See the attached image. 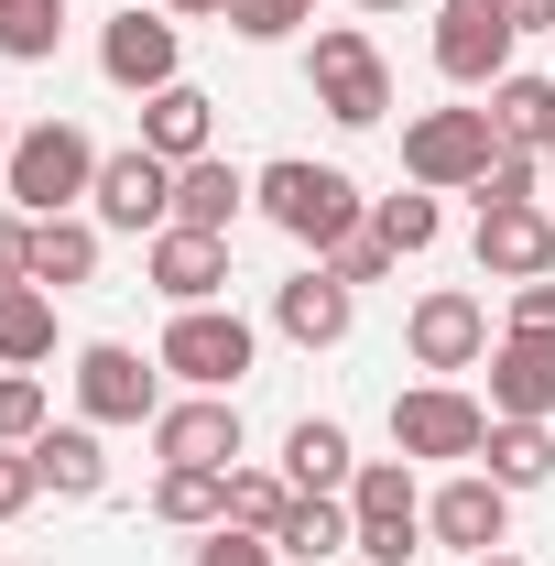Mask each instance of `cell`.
Returning a JSON list of instances; mask_svg holds the SVG:
<instances>
[{
	"label": "cell",
	"mask_w": 555,
	"mask_h": 566,
	"mask_svg": "<svg viewBox=\"0 0 555 566\" xmlns=\"http://www.w3.org/2000/svg\"><path fill=\"white\" fill-rule=\"evenodd\" d=\"M251 197H262V218H273L283 240H305L316 262L338 251L348 229H370V197L348 186L338 164H305V153H283V164H262V175H251Z\"/></svg>",
	"instance_id": "1"
},
{
	"label": "cell",
	"mask_w": 555,
	"mask_h": 566,
	"mask_svg": "<svg viewBox=\"0 0 555 566\" xmlns=\"http://www.w3.org/2000/svg\"><path fill=\"white\" fill-rule=\"evenodd\" d=\"M0 186H11V208H22V218H66L76 197L98 186V142L76 132V120H33V132L11 142Z\"/></svg>",
	"instance_id": "2"
},
{
	"label": "cell",
	"mask_w": 555,
	"mask_h": 566,
	"mask_svg": "<svg viewBox=\"0 0 555 566\" xmlns=\"http://www.w3.org/2000/svg\"><path fill=\"white\" fill-rule=\"evenodd\" d=\"M251 316L240 305H175V327H164V349L153 370H175L186 392H240V370H251Z\"/></svg>",
	"instance_id": "3"
},
{
	"label": "cell",
	"mask_w": 555,
	"mask_h": 566,
	"mask_svg": "<svg viewBox=\"0 0 555 566\" xmlns=\"http://www.w3.org/2000/svg\"><path fill=\"white\" fill-rule=\"evenodd\" d=\"M305 76H316V109H327L338 132H370V120L392 109V66H381V44H370L359 22H327L316 55H305Z\"/></svg>",
	"instance_id": "4"
},
{
	"label": "cell",
	"mask_w": 555,
	"mask_h": 566,
	"mask_svg": "<svg viewBox=\"0 0 555 566\" xmlns=\"http://www.w3.org/2000/svg\"><path fill=\"white\" fill-rule=\"evenodd\" d=\"M348 523H359L348 556H370V566H404V556H415V534H425L415 458H359V480H348Z\"/></svg>",
	"instance_id": "5"
},
{
	"label": "cell",
	"mask_w": 555,
	"mask_h": 566,
	"mask_svg": "<svg viewBox=\"0 0 555 566\" xmlns=\"http://www.w3.org/2000/svg\"><path fill=\"white\" fill-rule=\"evenodd\" d=\"M490 153H501L490 109H425V120H404V175H415L425 197H436V186H480Z\"/></svg>",
	"instance_id": "6"
},
{
	"label": "cell",
	"mask_w": 555,
	"mask_h": 566,
	"mask_svg": "<svg viewBox=\"0 0 555 566\" xmlns=\"http://www.w3.org/2000/svg\"><path fill=\"white\" fill-rule=\"evenodd\" d=\"M392 447L404 458H480L490 403H469L458 381H415V392H392Z\"/></svg>",
	"instance_id": "7"
},
{
	"label": "cell",
	"mask_w": 555,
	"mask_h": 566,
	"mask_svg": "<svg viewBox=\"0 0 555 566\" xmlns=\"http://www.w3.org/2000/svg\"><path fill=\"white\" fill-rule=\"evenodd\" d=\"M87 208H98V229H132V240H153V229H175V164L164 153H98V186H87Z\"/></svg>",
	"instance_id": "8"
},
{
	"label": "cell",
	"mask_w": 555,
	"mask_h": 566,
	"mask_svg": "<svg viewBox=\"0 0 555 566\" xmlns=\"http://www.w3.org/2000/svg\"><path fill=\"white\" fill-rule=\"evenodd\" d=\"M404 349H415V370H480L490 359V305L469 283H436V294H415V316H404Z\"/></svg>",
	"instance_id": "9"
},
{
	"label": "cell",
	"mask_w": 555,
	"mask_h": 566,
	"mask_svg": "<svg viewBox=\"0 0 555 566\" xmlns=\"http://www.w3.org/2000/svg\"><path fill=\"white\" fill-rule=\"evenodd\" d=\"M66 381H76V415H87V424H153V415H164V392H153L142 349H121V338H87Z\"/></svg>",
	"instance_id": "10"
},
{
	"label": "cell",
	"mask_w": 555,
	"mask_h": 566,
	"mask_svg": "<svg viewBox=\"0 0 555 566\" xmlns=\"http://www.w3.org/2000/svg\"><path fill=\"white\" fill-rule=\"evenodd\" d=\"M512 44H523V33H512L490 0H447V11H436V76H447V87H501V76H512Z\"/></svg>",
	"instance_id": "11"
},
{
	"label": "cell",
	"mask_w": 555,
	"mask_h": 566,
	"mask_svg": "<svg viewBox=\"0 0 555 566\" xmlns=\"http://www.w3.org/2000/svg\"><path fill=\"white\" fill-rule=\"evenodd\" d=\"M153 458L164 469H240V403L229 392H186L153 415Z\"/></svg>",
	"instance_id": "12"
},
{
	"label": "cell",
	"mask_w": 555,
	"mask_h": 566,
	"mask_svg": "<svg viewBox=\"0 0 555 566\" xmlns=\"http://www.w3.org/2000/svg\"><path fill=\"white\" fill-rule=\"evenodd\" d=\"M425 534L458 545V556H501V545H512V491H501L490 469H458L447 491L425 501Z\"/></svg>",
	"instance_id": "13"
},
{
	"label": "cell",
	"mask_w": 555,
	"mask_h": 566,
	"mask_svg": "<svg viewBox=\"0 0 555 566\" xmlns=\"http://www.w3.org/2000/svg\"><path fill=\"white\" fill-rule=\"evenodd\" d=\"M142 273H153L164 305H218L229 294V240H208V229H153Z\"/></svg>",
	"instance_id": "14"
},
{
	"label": "cell",
	"mask_w": 555,
	"mask_h": 566,
	"mask_svg": "<svg viewBox=\"0 0 555 566\" xmlns=\"http://www.w3.org/2000/svg\"><path fill=\"white\" fill-rule=\"evenodd\" d=\"M98 76L132 87V98L175 87V11H121V22L98 33Z\"/></svg>",
	"instance_id": "15"
},
{
	"label": "cell",
	"mask_w": 555,
	"mask_h": 566,
	"mask_svg": "<svg viewBox=\"0 0 555 566\" xmlns=\"http://www.w3.org/2000/svg\"><path fill=\"white\" fill-rule=\"evenodd\" d=\"M480 273L490 283H545L555 273V218L545 208H480Z\"/></svg>",
	"instance_id": "16"
},
{
	"label": "cell",
	"mask_w": 555,
	"mask_h": 566,
	"mask_svg": "<svg viewBox=\"0 0 555 566\" xmlns=\"http://www.w3.org/2000/svg\"><path fill=\"white\" fill-rule=\"evenodd\" d=\"M348 316H359V294H348L327 262H316V273H294V283H273V327L294 338V349H338Z\"/></svg>",
	"instance_id": "17"
},
{
	"label": "cell",
	"mask_w": 555,
	"mask_h": 566,
	"mask_svg": "<svg viewBox=\"0 0 555 566\" xmlns=\"http://www.w3.org/2000/svg\"><path fill=\"white\" fill-rule=\"evenodd\" d=\"M490 415L501 424H545L555 415V338H501L490 349Z\"/></svg>",
	"instance_id": "18"
},
{
	"label": "cell",
	"mask_w": 555,
	"mask_h": 566,
	"mask_svg": "<svg viewBox=\"0 0 555 566\" xmlns=\"http://www.w3.org/2000/svg\"><path fill=\"white\" fill-rule=\"evenodd\" d=\"M283 480H294V501H348V480H359V458H348V424L305 415L294 436H283Z\"/></svg>",
	"instance_id": "19"
},
{
	"label": "cell",
	"mask_w": 555,
	"mask_h": 566,
	"mask_svg": "<svg viewBox=\"0 0 555 566\" xmlns=\"http://www.w3.org/2000/svg\"><path fill=\"white\" fill-rule=\"evenodd\" d=\"M208 142H218L208 87H186V76H175V87H153V98H142V153H164V164H197Z\"/></svg>",
	"instance_id": "20"
},
{
	"label": "cell",
	"mask_w": 555,
	"mask_h": 566,
	"mask_svg": "<svg viewBox=\"0 0 555 566\" xmlns=\"http://www.w3.org/2000/svg\"><path fill=\"white\" fill-rule=\"evenodd\" d=\"M240 197H251V175H240V164H218V153L175 164V229H208V240H229V229H240Z\"/></svg>",
	"instance_id": "21"
},
{
	"label": "cell",
	"mask_w": 555,
	"mask_h": 566,
	"mask_svg": "<svg viewBox=\"0 0 555 566\" xmlns=\"http://www.w3.org/2000/svg\"><path fill=\"white\" fill-rule=\"evenodd\" d=\"M33 469H44V491H66V501H98V491H109L98 424H44V436H33Z\"/></svg>",
	"instance_id": "22"
},
{
	"label": "cell",
	"mask_w": 555,
	"mask_h": 566,
	"mask_svg": "<svg viewBox=\"0 0 555 566\" xmlns=\"http://www.w3.org/2000/svg\"><path fill=\"white\" fill-rule=\"evenodd\" d=\"M55 359V294L44 283H0V370Z\"/></svg>",
	"instance_id": "23"
},
{
	"label": "cell",
	"mask_w": 555,
	"mask_h": 566,
	"mask_svg": "<svg viewBox=\"0 0 555 566\" xmlns=\"http://www.w3.org/2000/svg\"><path fill=\"white\" fill-rule=\"evenodd\" d=\"M87 273H98V218H33V283L66 294Z\"/></svg>",
	"instance_id": "24"
},
{
	"label": "cell",
	"mask_w": 555,
	"mask_h": 566,
	"mask_svg": "<svg viewBox=\"0 0 555 566\" xmlns=\"http://www.w3.org/2000/svg\"><path fill=\"white\" fill-rule=\"evenodd\" d=\"M490 132L501 142H523V153H545L555 142V76H501V87H490Z\"/></svg>",
	"instance_id": "25"
},
{
	"label": "cell",
	"mask_w": 555,
	"mask_h": 566,
	"mask_svg": "<svg viewBox=\"0 0 555 566\" xmlns=\"http://www.w3.org/2000/svg\"><path fill=\"white\" fill-rule=\"evenodd\" d=\"M153 512L186 523V534H218V523H229V469H164V480H153Z\"/></svg>",
	"instance_id": "26"
},
{
	"label": "cell",
	"mask_w": 555,
	"mask_h": 566,
	"mask_svg": "<svg viewBox=\"0 0 555 566\" xmlns=\"http://www.w3.org/2000/svg\"><path fill=\"white\" fill-rule=\"evenodd\" d=\"M480 458H490L501 491H545V480H555V436H545V424H501V415H490V447H480Z\"/></svg>",
	"instance_id": "27"
},
{
	"label": "cell",
	"mask_w": 555,
	"mask_h": 566,
	"mask_svg": "<svg viewBox=\"0 0 555 566\" xmlns=\"http://www.w3.org/2000/svg\"><path fill=\"white\" fill-rule=\"evenodd\" d=\"M273 545H283L294 566H316V556H348V545H359V523H348V501H294Z\"/></svg>",
	"instance_id": "28"
},
{
	"label": "cell",
	"mask_w": 555,
	"mask_h": 566,
	"mask_svg": "<svg viewBox=\"0 0 555 566\" xmlns=\"http://www.w3.org/2000/svg\"><path fill=\"white\" fill-rule=\"evenodd\" d=\"M66 44V0H0V55L11 66H44Z\"/></svg>",
	"instance_id": "29"
},
{
	"label": "cell",
	"mask_w": 555,
	"mask_h": 566,
	"mask_svg": "<svg viewBox=\"0 0 555 566\" xmlns=\"http://www.w3.org/2000/svg\"><path fill=\"white\" fill-rule=\"evenodd\" d=\"M283 512H294V480L283 469H229V523L240 534H283Z\"/></svg>",
	"instance_id": "30"
},
{
	"label": "cell",
	"mask_w": 555,
	"mask_h": 566,
	"mask_svg": "<svg viewBox=\"0 0 555 566\" xmlns=\"http://www.w3.org/2000/svg\"><path fill=\"white\" fill-rule=\"evenodd\" d=\"M534 175H545V153L501 142V153L480 164V186H469V197H480V208H534Z\"/></svg>",
	"instance_id": "31"
},
{
	"label": "cell",
	"mask_w": 555,
	"mask_h": 566,
	"mask_svg": "<svg viewBox=\"0 0 555 566\" xmlns=\"http://www.w3.org/2000/svg\"><path fill=\"white\" fill-rule=\"evenodd\" d=\"M370 229H381V240H392V251H436V229H447V218H436V197H370Z\"/></svg>",
	"instance_id": "32"
},
{
	"label": "cell",
	"mask_w": 555,
	"mask_h": 566,
	"mask_svg": "<svg viewBox=\"0 0 555 566\" xmlns=\"http://www.w3.org/2000/svg\"><path fill=\"white\" fill-rule=\"evenodd\" d=\"M316 22V0H229V33L240 44H283V33H305Z\"/></svg>",
	"instance_id": "33"
},
{
	"label": "cell",
	"mask_w": 555,
	"mask_h": 566,
	"mask_svg": "<svg viewBox=\"0 0 555 566\" xmlns=\"http://www.w3.org/2000/svg\"><path fill=\"white\" fill-rule=\"evenodd\" d=\"M33 436H44V381L0 370V447H33Z\"/></svg>",
	"instance_id": "34"
},
{
	"label": "cell",
	"mask_w": 555,
	"mask_h": 566,
	"mask_svg": "<svg viewBox=\"0 0 555 566\" xmlns=\"http://www.w3.org/2000/svg\"><path fill=\"white\" fill-rule=\"evenodd\" d=\"M392 262H404V251H392V240H381V229H348L338 251H327V273H338L348 294H359V283H381V273H392Z\"/></svg>",
	"instance_id": "35"
},
{
	"label": "cell",
	"mask_w": 555,
	"mask_h": 566,
	"mask_svg": "<svg viewBox=\"0 0 555 566\" xmlns=\"http://www.w3.org/2000/svg\"><path fill=\"white\" fill-rule=\"evenodd\" d=\"M197 566H283L273 534H240V523H218L208 545H197Z\"/></svg>",
	"instance_id": "36"
},
{
	"label": "cell",
	"mask_w": 555,
	"mask_h": 566,
	"mask_svg": "<svg viewBox=\"0 0 555 566\" xmlns=\"http://www.w3.org/2000/svg\"><path fill=\"white\" fill-rule=\"evenodd\" d=\"M512 338H555V273L545 283H512Z\"/></svg>",
	"instance_id": "37"
},
{
	"label": "cell",
	"mask_w": 555,
	"mask_h": 566,
	"mask_svg": "<svg viewBox=\"0 0 555 566\" xmlns=\"http://www.w3.org/2000/svg\"><path fill=\"white\" fill-rule=\"evenodd\" d=\"M44 491V469H33V447H0V523L22 512V501Z\"/></svg>",
	"instance_id": "38"
},
{
	"label": "cell",
	"mask_w": 555,
	"mask_h": 566,
	"mask_svg": "<svg viewBox=\"0 0 555 566\" xmlns=\"http://www.w3.org/2000/svg\"><path fill=\"white\" fill-rule=\"evenodd\" d=\"M0 283H33V218L0 208Z\"/></svg>",
	"instance_id": "39"
},
{
	"label": "cell",
	"mask_w": 555,
	"mask_h": 566,
	"mask_svg": "<svg viewBox=\"0 0 555 566\" xmlns=\"http://www.w3.org/2000/svg\"><path fill=\"white\" fill-rule=\"evenodd\" d=\"M490 11H501L512 33H555V0H490Z\"/></svg>",
	"instance_id": "40"
},
{
	"label": "cell",
	"mask_w": 555,
	"mask_h": 566,
	"mask_svg": "<svg viewBox=\"0 0 555 566\" xmlns=\"http://www.w3.org/2000/svg\"><path fill=\"white\" fill-rule=\"evenodd\" d=\"M175 22H229V0H164Z\"/></svg>",
	"instance_id": "41"
},
{
	"label": "cell",
	"mask_w": 555,
	"mask_h": 566,
	"mask_svg": "<svg viewBox=\"0 0 555 566\" xmlns=\"http://www.w3.org/2000/svg\"><path fill=\"white\" fill-rule=\"evenodd\" d=\"M11 142H22V132H11V120H0V164H11Z\"/></svg>",
	"instance_id": "42"
},
{
	"label": "cell",
	"mask_w": 555,
	"mask_h": 566,
	"mask_svg": "<svg viewBox=\"0 0 555 566\" xmlns=\"http://www.w3.org/2000/svg\"><path fill=\"white\" fill-rule=\"evenodd\" d=\"M469 566H523V556H469Z\"/></svg>",
	"instance_id": "43"
},
{
	"label": "cell",
	"mask_w": 555,
	"mask_h": 566,
	"mask_svg": "<svg viewBox=\"0 0 555 566\" xmlns=\"http://www.w3.org/2000/svg\"><path fill=\"white\" fill-rule=\"evenodd\" d=\"M359 11H404V0H359Z\"/></svg>",
	"instance_id": "44"
},
{
	"label": "cell",
	"mask_w": 555,
	"mask_h": 566,
	"mask_svg": "<svg viewBox=\"0 0 555 566\" xmlns=\"http://www.w3.org/2000/svg\"><path fill=\"white\" fill-rule=\"evenodd\" d=\"M545 175H555V142H545Z\"/></svg>",
	"instance_id": "45"
}]
</instances>
